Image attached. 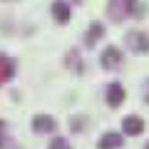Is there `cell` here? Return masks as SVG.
I'll return each instance as SVG.
<instances>
[{"instance_id":"cell-12","label":"cell","mask_w":149,"mask_h":149,"mask_svg":"<svg viewBox=\"0 0 149 149\" xmlns=\"http://www.w3.org/2000/svg\"><path fill=\"white\" fill-rule=\"evenodd\" d=\"M3 132H5V124L0 122V147H3V142H5V134H3Z\"/></svg>"},{"instance_id":"cell-13","label":"cell","mask_w":149,"mask_h":149,"mask_svg":"<svg viewBox=\"0 0 149 149\" xmlns=\"http://www.w3.org/2000/svg\"><path fill=\"white\" fill-rule=\"evenodd\" d=\"M144 149H149V144H147V147H144Z\"/></svg>"},{"instance_id":"cell-4","label":"cell","mask_w":149,"mask_h":149,"mask_svg":"<svg viewBox=\"0 0 149 149\" xmlns=\"http://www.w3.org/2000/svg\"><path fill=\"white\" fill-rule=\"evenodd\" d=\"M124 102V87L119 85V82H114V85L107 87V104L109 107H119Z\"/></svg>"},{"instance_id":"cell-3","label":"cell","mask_w":149,"mask_h":149,"mask_svg":"<svg viewBox=\"0 0 149 149\" xmlns=\"http://www.w3.org/2000/svg\"><path fill=\"white\" fill-rule=\"evenodd\" d=\"M100 62H102V67L104 70H114L119 62H122V52H119L114 45H109V47L102 52V57H100Z\"/></svg>"},{"instance_id":"cell-8","label":"cell","mask_w":149,"mask_h":149,"mask_svg":"<svg viewBox=\"0 0 149 149\" xmlns=\"http://www.w3.org/2000/svg\"><path fill=\"white\" fill-rule=\"evenodd\" d=\"M32 129H35V132H55V119L47 117V114H35Z\"/></svg>"},{"instance_id":"cell-1","label":"cell","mask_w":149,"mask_h":149,"mask_svg":"<svg viewBox=\"0 0 149 149\" xmlns=\"http://www.w3.org/2000/svg\"><path fill=\"white\" fill-rule=\"evenodd\" d=\"M134 8H137L134 0H109L107 3V13H109L112 20H124V17H129L134 13Z\"/></svg>"},{"instance_id":"cell-14","label":"cell","mask_w":149,"mask_h":149,"mask_svg":"<svg viewBox=\"0 0 149 149\" xmlns=\"http://www.w3.org/2000/svg\"><path fill=\"white\" fill-rule=\"evenodd\" d=\"M147 102H149V95H147Z\"/></svg>"},{"instance_id":"cell-5","label":"cell","mask_w":149,"mask_h":149,"mask_svg":"<svg viewBox=\"0 0 149 149\" xmlns=\"http://www.w3.org/2000/svg\"><path fill=\"white\" fill-rule=\"evenodd\" d=\"M122 142H124L122 134L107 132V134H102V139H100V144H97V147H100V149H119V147H122Z\"/></svg>"},{"instance_id":"cell-7","label":"cell","mask_w":149,"mask_h":149,"mask_svg":"<svg viewBox=\"0 0 149 149\" xmlns=\"http://www.w3.org/2000/svg\"><path fill=\"white\" fill-rule=\"evenodd\" d=\"M52 17H55V22L65 25V22L70 20V5L62 3V0H55V3H52Z\"/></svg>"},{"instance_id":"cell-11","label":"cell","mask_w":149,"mask_h":149,"mask_svg":"<svg viewBox=\"0 0 149 149\" xmlns=\"http://www.w3.org/2000/svg\"><path fill=\"white\" fill-rule=\"evenodd\" d=\"M47 149H72V147H70V142H67V139L55 137L52 142H50V147H47Z\"/></svg>"},{"instance_id":"cell-9","label":"cell","mask_w":149,"mask_h":149,"mask_svg":"<svg viewBox=\"0 0 149 149\" xmlns=\"http://www.w3.org/2000/svg\"><path fill=\"white\" fill-rule=\"evenodd\" d=\"M13 74H15V67H13V60L5 57V55H0V85H5L10 80Z\"/></svg>"},{"instance_id":"cell-10","label":"cell","mask_w":149,"mask_h":149,"mask_svg":"<svg viewBox=\"0 0 149 149\" xmlns=\"http://www.w3.org/2000/svg\"><path fill=\"white\" fill-rule=\"evenodd\" d=\"M102 35H104V25H102V22H92V25H90V30H87L85 42H87V45H95Z\"/></svg>"},{"instance_id":"cell-2","label":"cell","mask_w":149,"mask_h":149,"mask_svg":"<svg viewBox=\"0 0 149 149\" xmlns=\"http://www.w3.org/2000/svg\"><path fill=\"white\" fill-rule=\"evenodd\" d=\"M124 40H127V47L132 52H137V55H142V52L149 50V35H144V32H129Z\"/></svg>"},{"instance_id":"cell-6","label":"cell","mask_w":149,"mask_h":149,"mask_svg":"<svg viewBox=\"0 0 149 149\" xmlns=\"http://www.w3.org/2000/svg\"><path fill=\"white\" fill-rule=\"evenodd\" d=\"M122 132H124V134H142V132H144V122L137 117V114H132V117H124V122H122Z\"/></svg>"}]
</instances>
